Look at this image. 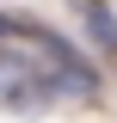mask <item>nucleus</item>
<instances>
[{
    "label": "nucleus",
    "instance_id": "nucleus-2",
    "mask_svg": "<svg viewBox=\"0 0 117 123\" xmlns=\"http://www.w3.org/2000/svg\"><path fill=\"white\" fill-rule=\"evenodd\" d=\"M80 18H86V31H92V43H99L105 55H117V18L105 12V6H86V0H80Z\"/></svg>",
    "mask_w": 117,
    "mask_h": 123
},
{
    "label": "nucleus",
    "instance_id": "nucleus-1",
    "mask_svg": "<svg viewBox=\"0 0 117 123\" xmlns=\"http://www.w3.org/2000/svg\"><path fill=\"white\" fill-rule=\"evenodd\" d=\"M62 98V80H56V62H37L25 49L0 43V105L6 111H43Z\"/></svg>",
    "mask_w": 117,
    "mask_h": 123
},
{
    "label": "nucleus",
    "instance_id": "nucleus-3",
    "mask_svg": "<svg viewBox=\"0 0 117 123\" xmlns=\"http://www.w3.org/2000/svg\"><path fill=\"white\" fill-rule=\"evenodd\" d=\"M86 6H105V0H86Z\"/></svg>",
    "mask_w": 117,
    "mask_h": 123
}]
</instances>
